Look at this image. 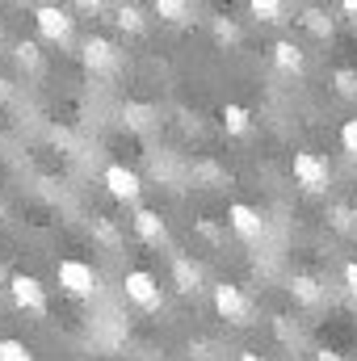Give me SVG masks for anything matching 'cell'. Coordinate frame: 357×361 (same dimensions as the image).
Segmentation results:
<instances>
[{"label": "cell", "instance_id": "cell-4", "mask_svg": "<svg viewBox=\"0 0 357 361\" xmlns=\"http://www.w3.org/2000/svg\"><path fill=\"white\" fill-rule=\"evenodd\" d=\"M8 298H13L21 311H30V315H47V286H42L38 277H30V273H17V277L8 281Z\"/></svg>", "mask_w": 357, "mask_h": 361}, {"label": "cell", "instance_id": "cell-30", "mask_svg": "<svg viewBox=\"0 0 357 361\" xmlns=\"http://www.w3.org/2000/svg\"><path fill=\"white\" fill-rule=\"evenodd\" d=\"M341 8H345V13H349V17H357V0H345V4H341Z\"/></svg>", "mask_w": 357, "mask_h": 361}, {"label": "cell", "instance_id": "cell-10", "mask_svg": "<svg viewBox=\"0 0 357 361\" xmlns=\"http://www.w3.org/2000/svg\"><path fill=\"white\" fill-rule=\"evenodd\" d=\"M269 55H273V63H277L282 72H290V76H298V72L307 68V55H303V47H298V42H290V38L273 42V47H269Z\"/></svg>", "mask_w": 357, "mask_h": 361}, {"label": "cell", "instance_id": "cell-18", "mask_svg": "<svg viewBox=\"0 0 357 361\" xmlns=\"http://www.w3.org/2000/svg\"><path fill=\"white\" fill-rule=\"evenodd\" d=\"M303 25H307L315 38H332V21H328L320 8H307V13H303Z\"/></svg>", "mask_w": 357, "mask_h": 361}, {"label": "cell", "instance_id": "cell-15", "mask_svg": "<svg viewBox=\"0 0 357 361\" xmlns=\"http://www.w3.org/2000/svg\"><path fill=\"white\" fill-rule=\"evenodd\" d=\"M248 8H253V17H257V21H269V25L286 21V4H277V0H253Z\"/></svg>", "mask_w": 357, "mask_h": 361}, {"label": "cell", "instance_id": "cell-21", "mask_svg": "<svg viewBox=\"0 0 357 361\" xmlns=\"http://www.w3.org/2000/svg\"><path fill=\"white\" fill-rule=\"evenodd\" d=\"M214 38H219L223 47L240 42V30H236V21H227V17H214Z\"/></svg>", "mask_w": 357, "mask_h": 361}, {"label": "cell", "instance_id": "cell-7", "mask_svg": "<svg viewBox=\"0 0 357 361\" xmlns=\"http://www.w3.org/2000/svg\"><path fill=\"white\" fill-rule=\"evenodd\" d=\"M105 189H109V197H118V202H139V193H143V180L135 169H126V164H109L105 169Z\"/></svg>", "mask_w": 357, "mask_h": 361}, {"label": "cell", "instance_id": "cell-13", "mask_svg": "<svg viewBox=\"0 0 357 361\" xmlns=\"http://www.w3.org/2000/svg\"><path fill=\"white\" fill-rule=\"evenodd\" d=\"M290 294H294V302H303V307H320V298H324V290H320V281H315L311 273H294Z\"/></svg>", "mask_w": 357, "mask_h": 361}, {"label": "cell", "instance_id": "cell-23", "mask_svg": "<svg viewBox=\"0 0 357 361\" xmlns=\"http://www.w3.org/2000/svg\"><path fill=\"white\" fill-rule=\"evenodd\" d=\"M17 63L21 68H38V42H17Z\"/></svg>", "mask_w": 357, "mask_h": 361}, {"label": "cell", "instance_id": "cell-24", "mask_svg": "<svg viewBox=\"0 0 357 361\" xmlns=\"http://www.w3.org/2000/svg\"><path fill=\"white\" fill-rule=\"evenodd\" d=\"M92 231H97V240H101V244H109V248L118 244V231H114L105 219H97V223H92Z\"/></svg>", "mask_w": 357, "mask_h": 361}, {"label": "cell", "instance_id": "cell-11", "mask_svg": "<svg viewBox=\"0 0 357 361\" xmlns=\"http://www.w3.org/2000/svg\"><path fill=\"white\" fill-rule=\"evenodd\" d=\"M135 231H139V240H147V244H164V240H169V227H164V219H160L156 210H135Z\"/></svg>", "mask_w": 357, "mask_h": 361}, {"label": "cell", "instance_id": "cell-3", "mask_svg": "<svg viewBox=\"0 0 357 361\" xmlns=\"http://www.w3.org/2000/svg\"><path fill=\"white\" fill-rule=\"evenodd\" d=\"M122 286H126V298H131L139 311H160L164 294H160V281H156V277H152L147 269H131Z\"/></svg>", "mask_w": 357, "mask_h": 361}, {"label": "cell", "instance_id": "cell-25", "mask_svg": "<svg viewBox=\"0 0 357 361\" xmlns=\"http://www.w3.org/2000/svg\"><path fill=\"white\" fill-rule=\"evenodd\" d=\"M345 290L357 298V261H349V265H345Z\"/></svg>", "mask_w": 357, "mask_h": 361}, {"label": "cell", "instance_id": "cell-17", "mask_svg": "<svg viewBox=\"0 0 357 361\" xmlns=\"http://www.w3.org/2000/svg\"><path fill=\"white\" fill-rule=\"evenodd\" d=\"M118 25H122L126 34H139V30H143V8H139V4H122V8H118Z\"/></svg>", "mask_w": 357, "mask_h": 361}, {"label": "cell", "instance_id": "cell-20", "mask_svg": "<svg viewBox=\"0 0 357 361\" xmlns=\"http://www.w3.org/2000/svg\"><path fill=\"white\" fill-rule=\"evenodd\" d=\"M332 85H337V92H341V97H357V72H353V68H337Z\"/></svg>", "mask_w": 357, "mask_h": 361}, {"label": "cell", "instance_id": "cell-27", "mask_svg": "<svg viewBox=\"0 0 357 361\" xmlns=\"http://www.w3.org/2000/svg\"><path fill=\"white\" fill-rule=\"evenodd\" d=\"M198 231H202V235H206V240H219V227H214V223H206V219H202V223H198Z\"/></svg>", "mask_w": 357, "mask_h": 361}, {"label": "cell", "instance_id": "cell-19", "mask_svg": "<svg viewBox=\"0 0 357 361\" xmlns=\"http://www.w3.org/2000/svg\"><path fill=\"white\" fill-rule=\"evenodd\" d=\"M0 361H34V353L21 345V341H13V336H4L0 341Z\"/></svg>", "mask_w": 357, "mask_h": 361}, {"label": "cell", "instance_id": "cell-8", "mask_svg": "<svg viewBox=\"0 0 357 361\" xmlns=\"http://www.w3.org/2000/svg\"><path fill=\"white\" fill-rule=\"evenodd\" d=\"M214 311L223 319H231V324H248V298H244V290L231 286V281H219L214 286Z\"/></svg>", "mask_w": 357, "mask_h": 361}, {"label": "cell", "instance_id": "cell-16", "mask_svg": "<svg viewBox=\"0 0 357 361\" xmlns=\"http://www.w3.org/2000/svg\"><path fill=\"white\" fill-rule=\"evenodd\" d=\"M156 17L181 25V21H189V4H185V0H156Z\"/></svg>", "mask_w": 357, "mask_h": 361}, {"label": "cell", "instance_id": "cell-9", "mask_svg": "<svg viewBox=\"0 0 357 361\" xmlns=\"http://www.w3.org/2000/svg\"><path fill=\"white\" fill-rule=\"evenodd\" d=\"M85 68L97 72V76H105V72L118 68V51H114L109 38H89V42H85Z\"/></svg>", "mask_w": 357, "mask_h": 361}, {"label": "cell", "instance_id": "cell-31", "mask_svg": "<svg viewBox=\"0 0 357 361\" xmlns=\"http://www.w3.org/2000/svg\"><path fill=\"white\" fill-rule=\"evenodd\" d=\"M240 361H265L261 353H240Z\"/></svg>", "mask_w": 357, "mask_h": 361}, {"label": "cell", "instance_id": "cell-5", "mask_svg": "<svg viewBox=\"0 0 357 361\" xmlns=\"http://www.w3.org/2000/svg\"><path fill=\"white\" fill-rule=\"evenodd\" d=\"M294 180L307 193H324L328 189V160L315 152H294Z\"/></svg>", "mask_w": 357, "mask_h": 361}, {"label": "cell", "instance_id": "cell-29", "mask_svg": "<svg viewBox=\"0 0 357 361\" xmlns=\"http://www.w3.org/2000/svg\"><path fill=\"white\" fill-rule=\"evenodd\" d=\"M8 97H13V89H8V80L0 76V105H8Z\"/></svg>", "mask_w": 357, "mask_h": 361}, {"label": "cell", "instance_id": "cell-12", "mask_svg": "<svg viewBox=\"0 0 357 361\" xmlns=\"http://www.w3.org/2000/svg\"><path fill=\"white\" fill-rule=\"evenodd\" d=\"M173 281H177L181 294H198L202 290V273L189 257H173Z\"/></svg>", "mask_w": 357, "mask_h": 361}, {"label": "cell", "instance_id": "cell-26", "mask_svg": "<svg viewBox=\"0 0 357 361\" xmlns=\"http://www.w3.org/2000/svg\"><path fill=\"white\" fill-rule=\"evenodd\" d=\"M332 219H337V227H349V223H353V210H349V206H337Z\"/></svg>", "mask_w": 357, "mask_h": 361}, {"label": "cell", "instance_id": "cell-14", "mask_svg": "<svg viewBox=\"0 0 357 361\" xmlns=\"http://www.w3.org/2000/svg\"><path fill=\"white\" fill-rule=\"evenodd\" d=\"M248 109L244 105H223V126H227V135H248Z\"/></svg>", "mask_w": 357, "mask_h": 361}, {"label": "cell", "instance_id": "cell-1", "mask_svg": "<svg viewBox=\"0 0 357 361\" xmlns=\"http://www.w3.org/2000/svg\"><path fill=\"white\" fill-rule=\"evenodd\" d=\"M59 286H63L72 298H92V294L101 290V277H97L92 265L76 261V257H68V261H59Z\"/></svg>", "mask_w": 357, "mask_h": 361}, {"label": "cell", "instance_id": "cell-22", "mask_svg": "<svg viewBox=\"0 0 357 361\" xmlns=\"http://www.w3.org/2000/svg\"><path fill=\"white\" fill-rule=\"evenodd\" d=\"M341 147H345V152L357 160V118H349V122L341 126Z\"/></svg>", "mask_w": 357, "mask_h": 361}, {"label": "cell", "instance_id": "cell-6", "mask_svg": "<svg viewBox=\"0 0 357 361\" xmlns=\"http://www.w3.org/2000/svg\"><path fill=\"white\" fill-rule=\"evenodd\" d=\"M227 223H231V231H236L240 240H248V244H257V240L265 235V219H261V210H253L248 202H231V206H227Z\"/></svg>", "mask_w": 357, "mask_h": 361}, {"label": "cell", "instance_id": "cell-2", "mask_svg": "<svg viewBox=\"0 0 357 361\" xmlns=\"http://www.w3.org/2000/svg\"><path fill=\"white\" fill-rule=\"evenodd\" d=\"M34 25H38V34L47 42H59V47L72 42V13L59 8V4H38L34 8Z\"/></svg>", "mask_w": 357, "mask_h": 361}, {"label": "cell", "instance_id": "cell-28", "mask_svg": "<svg viewBox=\"0 0 357 361\" xmlns=\"http://www.w3.org/2000/svg\"><path fill=\"white\" fill-rule=\"evenodd\" d=\"M315 361H345V357H341V353H332V349H320V353H315Z\"/></svg>", "mask_w": 357, "mask_h": 361}]
</instances>
